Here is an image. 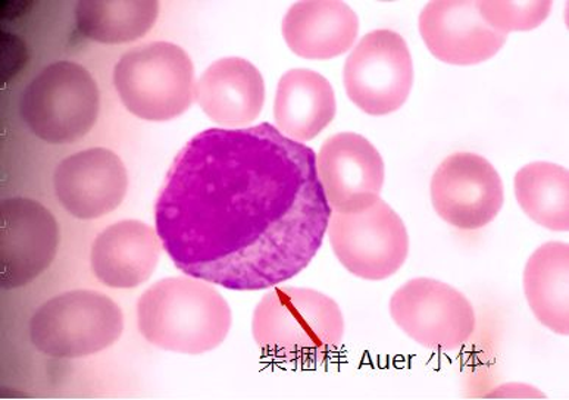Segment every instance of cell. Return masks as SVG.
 <instances>
[{
	"label": "cell",
	"mask_w": 569,
	"mask_h": 400,
	"mask_svg": "<svg viewBox=\"0 0 569 400\" xmlns=\"http://www.w3.org/2000/svg\"><path fill=\"white\" fill-rule=\"evenodd\" d=\"M331 213L316 152L263 122L189 140L158 194L154 224L186 276L254 292L311 263Z\"/></svg>",
	"instance_id": "1"
},
{
	"label": "cell",
	"mask_w": 569,
	"mask_h": 400,
	"mask_svg": "<svg viewBox=\"0 0 569 400\" xmlns=\"http://www.w3.org/2000/svg\"><path fill=\"white\" fill-rule=\"evenodd\" d=\"M231 322L230 304L222 294L190 276L159 280L138 300L140 334L168 352H211L224 342Z\"/></svg>",
	"instance_id": "2"
},
{
	"label": "cell",
	"mask_w": 569,
	"mask_h": 400,
	"mask_svg": "<svg viewBox=\"0 0 569 400\" xmlns=\"http://www.w3.org/2000/svg\"><path fill=\"white\" fill-rule=\"evenodd\" d=\"M252 334L267 357L312 366L341 347L345 318L336 300L318 290L274 288L254 308Z\"/></svg>",
	"instance_id": "3"
},
{
	"label": "cell",
	"mask_w": 569,
	"mask_h": 400,
	"mask_svg": "<svg viewBox=\"0 0 569 400\" xmlns=\"http://www.w3.org/2000/svg\"><path fill=\"white\" fill-rule=\"evenodd\" d=\"M112 81L127 111L144 121L174 120L194 100L193 61L183 48L166 40L122 53Z\"/></svg>",
	"instance_id": "4"
},
{
	"label": "cell",
	"mask_w": 569,
	"mask_h": 400,
	"mask_svg": "<svg viewBox=\"0 0 569 400\" xmlns=\"http://www.w3.org/2000/svg\"><path fill=\"white\" fill-rule=\"evenodd\" d=\"M100 112L98 83L79 62L49 63L26 86L20 116L31 133L50 144H71L93 129Z\"/></svg>",
	"instance_id": "5"
},
{
	"label": "cell",
	"mask_w": 569,
	"mask_h": 400,
	"mask_svg": "<svg viewBox=\"0 0 569 400\" xmlns=\"http://www.w3.org/2000/svg\"><path fill=\"white\" fill-rule=\"evenodd\" d=\"M124 316L116 300L90 289L47 300L30 320V339L40 353L57 359L92 357L118 342Z\"/></svg>",
	"instance_id": "6"
},
{
	"label": "cell",
	"mask_w": 569,
	"mask_h": 400,
	"mask_svg": "<svg viewBox=\"0 0 569 400\" xmlns=\"http://www.w3.org/2000/svg\"><path fill=\"white\" fill-rule=\"evenodd\" d=\"M327 233L341 266L359 279H389L407 262V227L385 200L358 213L332 212Z\"/></svg>",
	"instance_id": "7"
},
{
	"label": "cell",
	"mask_w": 569,
	"mask_h": 400,
	"mask_svg": "<svg viewBox=\"0 0 569 400\" xmlns=\"http://www.w3.org/2000/svg\"><path fill=\"white\" fill-rule=\"evenodd\" d=\"M343 84L349 99L368 116L399 111L413 86V61L407 40L393 30L363 36L346 59Z\"/></svg>",
	"instance_id": "8"
},
{
	"label": "cell",
	"mask_w": 569,
	"mask_h": 400,
	"mask_svg": "<svg viewBox=\"0 0 569 400\" xmlns=\"http://www.w3.org/2000/svg\"><path fill=\"white\" fill-rule=\"evenodd\" d=\"M395 324L413 342L437 352H453L470 342L477 329L475 307L443 281L413 279L390 299Z\"/></svg>",
	"instance_id": "9"
},
{
	"label": "cell",
	"mask_w": 569,
	"mask_h": 400,
	"mask_svg": "<svg viewBox=\"0 0 569 400\" xmlns=\"http://www.w3.org/2000/svg\"><path fill=\"white\" fill-rule=\"evenodd\" d=\"M430 190L437 216L459 230L489 226L505 202L499 172L486 158L471 152L446 158L432 176Z\"/></svg>",
	"instance_id": "10"
},
{
	"label": "cell",
	"mask_w": 569,
	"mask_h": 400,
	"mask_svg": "<svg viewBox=\"0 0 569 400\" xmlns=\"http://www.w3.org/2000/svg\"><path fill=\"white\" fill-rule=\"evenodd\" d=\"M0 283L22 288L52 266L59 248L53 213L33 199H4L0 207Z\"/></svg>",
	"instance_id": "11"
},
{
	"label": "cell",
	"mask_w": 569,
	"mask_h": 400,
	"mask_svg": "<svg viewBox=\"0 0 569 400\" xmlns=\"http://www.w3.org/2000/svg\"><path fill=\"white\" fill-rule=\"evenodd\" d=\"M317 171L331 211H367L380 199L386 168L379 150L357 133L327 139L317 154Z\"/></svg>",
	"instance_id": "12"
},
{
	"label": "cell",
	"mask_w": 569,
	"mask_h": 400,
	"mask_svg": "<svg viewBox=\"0 0 569 400\" xmlns=\"http://www.w3.org/2000/svg\"><path fill=\"white\" fill-rule=\"evenodd\" d=\"M58 202L79 220H98L116 211L129 189L121 158L107 148H89L62 159L54 168Z\"/></svg>",
	"instance_id": "13"
},
{
	"label": "cell",
	"mask_w": 569,
	"mask_h": 400,
	"mask_svg": "<svg viewBox=\"0 0 569 400\" xmlns=\"http://www.w3.org/2000/svg\"><path fill=\"white\" fill-rule=\"evenodd\" d=\"M420 33L432 57L462 67L489 61L508 39L487 24L475 0L427 3L420 13Z\"/></svg>",
	"instance_id": "14"
},
{
	"label": "cell",
	"mask_w": 569,
	"mask_h": 400,
	"mask_svg": "<svg viewBox=\"0 0 569 400\" xmlns=\"http://www.w3.org/2000/svg\"><path fill=\"white\" fill-rule=\"evenodd\" d=\"M194 99L209 120L229 129H243L261 116L266 81L248 59H218L196 81Z\"/></svg>",
	"instance_id": "15"
},
{
	"label": "cell",
	"mask_w": 569,
	"mask_h": 400,
	"mask_svg": "<svg viewBox=\"0 0 569 400\" xmlns=\"http://www.w3.org/2000/svg\"><path fill=\"white\" fill-rule=\"evenodd\" d=\"M159 244L157 230L146 222L118 221L96 236L90 249V268L107 288H139L157 270Z\"/></svg>",
	"instance_id": "16"
},
{
	"label": "cell",
	"mask_w": 569,
	"mask_h": 400,
	"mask_svg": "<svg viewBox=\"0 0 569 400\" xmlns=\"http://www.w3.org/2000/svg\"><path fill=\"white\" fill-rule=\"evenodd\" d=\"M291 52L312 61H329L353 49L359 18L340 0H302L291 4L281 24Z\"/></svg>",
	"instance_id": "17"
},
{
	"label": "cell",
	"mask_w": 569,
	"mask_h": 400,
	"mask_svg": "<svg viewBox=\"0 0 569 400\" xmlns=\"http://www.w3.org/2000/svg\"><path fill=\"white\" fill-rule=\"evenodd\" d=\"M335 89L320 72L308 68L287 71L277 86V130L295 142L316 139L336 118Z\"/></svg>",
	"instance_id": "18"
},
{
	"label": "cell",
	"mask_w": 569,
	"mask_h": 400,
	"mask_svg": "<svg viewBox=\"0 0 569 400\" xmlns=\"http://www.w3.org/2000/svg\"><path fill=\"white\" fill-rule=\"evenodd\" d=\"M569 247L543 244L528 259L523 292L537 320L559 336L569 334Z\"/></svg>",
	"instance_id": "19"
},
{
	"label": "cell",
	"mask_w": 569,
	"mask_h": 400,
	"mask_svg": "<svg viewBox=\"0 0 569 400\" xmlns=\"http://www.w3.org/2000/svg\"><path fill=\"white\" fill-rule=\"evenodd\" d=\"M159 0H79L77 30L86 39L118 44L142 39L159 17Z\"/></svg>",
	"instance_id": "20"
},
{
	"label": "cell",
	"mask_w": 569,
	"mask_h": 400,
	"mask_svg": "<svg viewBox=\"0 0 569 400\" xmlns=\"http://www.w3.org/2000/svg\"><path fill=\"white\" fill-rule=\"evenodd\" d=\"M516 197L526 216L552 231L569 230V172L550 162H532L516 176Z\"/></svg>",
	"instance_id": "21"
},
{
	"label": "cell",
	"mask_w": 569,
	"mask_h": 400,
	"mask_svg": "<svg viewBox=\"0 0 569 400\" xmlns=\"http://www.w3.org/2000/svg\"><path fill=\"white\" fill-rule=\"evenodd\" d=\"M476 4L487 24L505 36L537 29L553 8L552 0H477Z\"/></svg>",
	"instance_id": "22"
}]
</instances>
